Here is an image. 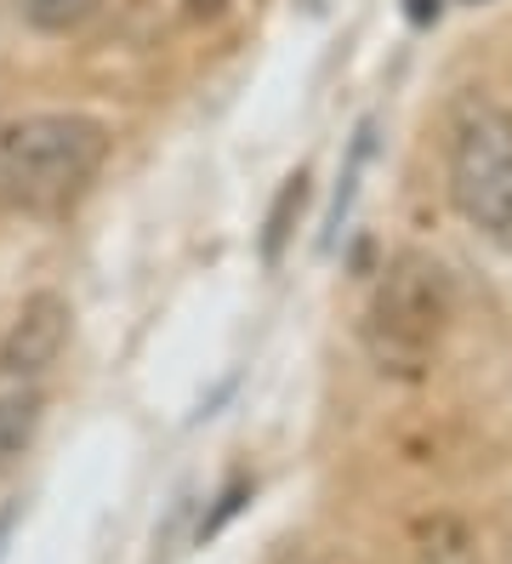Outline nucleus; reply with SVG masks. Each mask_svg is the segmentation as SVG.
Returning a JSON list of instances; mask_svg holds the SVG:
<instances>
[{
    "instance_id": "1",
    "label": "nucleus",
    "mask_w": 512,
    "mask_h": 564,
    "mask_svg": "<svg viewBox=\"0 0 512 564\" xmlns=\"http://www.w3.org/2000/svg\"><path fill=\"white\" fill-rule=\"evenodd\" d=\"M109 160V126L52 109V115H23L0 131V194L23 212H63L75 206L86 183Z\"/></svg>"
},
{
    "instance_id": "2",
    "label": "nucleus",
    "mask_w": 512,
    "mask_h": 564,
    "mask_svg": "<svg viewBox=\"0 0 512 564\" xmlns=\"http://www.w3.org/2000/svg\"><path fill=\"white\" fill-rule=\"evenodd\" d=\"M444 319H450V280L422 251H404L393 257V269H382V285L370 296L364 348L382 371L422 377L444 337Z\"/></svg>"
},
{
    "instance_id": "3",
    "label": "nucleus",
    "mask_w": 512,
    "mask_h": 564,
    "mask_svg": "<svg viewBox=\"0 0 512 564\" xmlns=\"http://www.w3.org/2000/svg\"><path fill=\"white\" fill-rule=\"evenodd\" d=\"M450 200L467 228L512 251V115L472 104L450 138Z\"/></svg>"
},
{
    "instance_id": "4",
    "label": "nucleus",
    "mask_w": 512,
    "mask_h": 564,
    "mask_svg": "<svg viewBox=\"0 0 512 564\" xmlns=\"http://www.w3.org/2000/svg\"><path fill=\"white\" fill-rule=\"evenodd\" d=\"M68 319H75L68 296H57V291L23 296L18 319L7 325V337H0V377L18 382V388L34 382V377H46L52 365L63 359V348H68Z\"/></svg>"
},
{
    "instance_id": "5",
    "label": "nucleus",
    "mask_w": 512,
    "mask_h": 564,
    "mask_svg": "<svg viewBox=\"0 0 512 564\" xmlns=\"http://www.w3.org/2000/svg\"><path fill=\"white\" fill-rule=\"evenodd\" d=\"M41 393L34 388H12L0 393V474H12L23 451L34 445V434H41Z\"/></svg>"
},
{
    "instance_id": "6",
    "label": "nucleus",
    "mask_w": 512,
    "mask_h": 564,
    "mask_svg": "<svg viewBox=\"0 0 512 564\" xmlns=\"http://www.w3.org/2000/svg\"><path fill=\"white\" fill-rule=\"evenodd\" d=\"M102 0H18V12L29 29H41V35H75L80 23H91V12Z\"/></svg>"
},
{
    "instance_id": "7",
    "label": "nucleus",
    "mask_w": 512,
    "mask_h": 564,
    "mask_svg": "<svg viewBox=\"0 0 512 564\" xmlns=\"http://www.w3.org/2000/svg\"><path fill=\"white\" fill-rule=\"evenodd\" d=\"M370 149H375V126L364 120L359 131H353V149H348V165H341V188H336V206H330V223H325V251L336 246V228H341V217H348V206H353V188H359V172H364V160H370Z\"/></svg>"
},
{
    "instance_id": "8",
    "label": "nucleus",
    "mask_w": 512,
    "mask_h": 564,
    "mask_svg": "<svg viewBox=\"0 0 512 564\" xmlns=\"http://www.w3.org/2000/svg\"><path fill=\"white\" fill-rule=\"evenodd\" d=\"M307 206V177L296 172V177H285V188H280V200H273V212H268V235H262V262L273 269L280 262V251H285V240H291V217Z\"/></svg>"
},
{
    "instance_id": "9",
    "label": "nucleus",
    "mask_w": 512,
    "mask_h": 564,
    "mask_svg": "<svg viewBox=\"0 0 512 564\" xmlns=\"http://www.w3.org/2000/svg\"><path fill=\"white\" fill-rule=\"evenodd\" d=\"M246 496H251V479H233L222 496H217V513L211 519H199V530H194V542H205V536H217V530L239 513V508H246Z\"/></svg>"
},
{
    "instance_id": "10",
    "label": "nucleus",
    "mask_w": 512,
    "mask_h": 564,
    "mask_svg": "<svg viewBox=\"0 0 512 564\" xmlns=\"http://www.w3.org/2000/svg\"><path fill=\"white\" fill-rule=\"evenodd\" d=\"M18 519H23L18 502H12V508H0V564H7V547H12V536H18Z\"/></svg>"
}]
</instances>
